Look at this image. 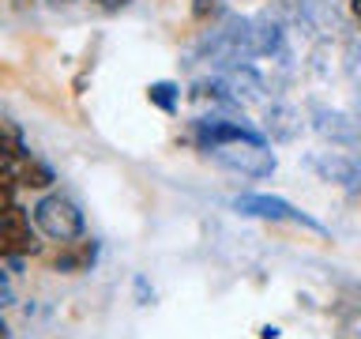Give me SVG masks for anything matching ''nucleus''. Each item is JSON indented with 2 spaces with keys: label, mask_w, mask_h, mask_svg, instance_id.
<instances>
[{
  "label": "nucleus",
  "mask_w": 361,
  "mask_h": 339,
  "mask_svg": "<svg viewBox=\"0 0 361 339\" xmlns=\"http://www.w3.org/2000/svg\"><path fill=\"white\" fill-rule=\"evenodd\" d=\"M90 4L102 8V11H121L124 4H128V0H90Z\"/></svg>",
  "instance_id": "nucleus-11"
},
{
  "label": "nucleus",
  "mask_w": 361,
  "mask_h": 339,
  "mask_svg": "<svg viewBox=\"0 0 361 339\" xmlns=\"http://www.w3.org/2000/svg\"><path fill=\"white\" fill-rule=\"evenodd\" d=\"M23 158V143L16 132H0V170H11Z\"/></svg>",
  "instance_id": "nucleus-7"
},
{
  "label": "nucleus",
  "mask_w": 361,
  "mask_h": 339,
  "mask_svg": "<svg viewBox=\"0 0 361 339\" xmlns=\"http://www.w3.org/2000/svg\"><path fill=\"white\" fill-rule=\"evenodd\" d=\"M34 222H38V230L45 237H53V242H75V237H83V211L75 208L68 196H42L34 203Z\"/></svg>",
  "instance_id": "nucleus-1"
},
{
  "label": "nucleus",
  "mask_w": 361,
  "mask_h": 339,
  "mask_svg": "<svg viewBox=\"0 0 361 339\" xmlns=\"http://www.w3.org/2000/svg\"><path fill=\"white\" fill-rule=\"evenodd\" d=\"M49 4H72V0H49Z\"/></svg>",
  "instance_id": "nucleus-14"
},
{
  "label": "nucleus",
  "mask_w": 361,
  "mask_h": 339,
  "mask_svg": "<svg viewBox=\"0 0 361 339\" xmlns=\"http://www.w3.org/2000/svg\"><path fill=\"white\" fill-rule=\"evenodd\" d=\"M11 174H16L19 185H27V189H45V185H53V170L38 162V158H30V155H23L16 166H11Z\"/></svg>",
  "instance_id": "nucleus-6"
},
{
  "label": "nucleus",
  "mask_w": 361,
  "mask_h": 339,
  "mask_svg": "<svg viewBox=\"0 0 361 339\" xmlns=\"http://www.w3.org/2000/svg\"><path fill=\"white\" fill-rule=\"evenodd\" d=\"M219 8H222V0H192V16H196L200 23H207L219 16Z\"/></svg>",
  "instance_id": "nucleus-9"
},
{
  "label": "nucleus",
  "mask_w": 361,
  "mask_h": 339,
  "mask_svg": "<svg viewBox=\"0 0 361 339\" xmlns=\"http://www.w3.org/2000/svg\"><path fill=\"white\" fill-rule=\"evenodd\" d=\"M214 158H219L222 166H230V170H241L245 177H264L275 170V155L267 151V143H264V136H241V140H226L219 147H211Z\"/></svg>",
  "instance_id": "nucleus-2"
},
{
  "label": "nucleus",
  "mask_w": 361,
  "mask_h": 339,
  "mask_svg": "<svg viewBox=\"0 0 361 339\" xmlns=\"http://www.w3.org/2000/svg\"><path fill=\"white\" fill-rule=\"evenodd\" d=\"M90 264H94V242H64L61 253L53 256V268L61 271H87Z\"/></svg>",
  "instance_id": "nucleus-5"
},
{
  "label": "nucleus",
  "mask_w": 361,
  "mask_h": 339,
  "mask_svg": "<svg viewBox=\"0 0 361 339\" xmlns=\"http://www.w3.org/2000/svg\"><path fill=\"white\" fill-rule=\"evenodd\" d=\"M11 185H16V174H11V170H0V211L11 203Z\"/></svg>",
  "instance_id": "nucleus-10"
},
{
  "label": "nucleus",
  "mask_w": 361,
  "mask_h": 339,
  "mask_svg": "<svg viewBox=\"0 0 361 339\" xmlns=\"http://www.w3.org/2000/svg\"><path fill=\"white\" fill-rule=\"evenodd\" d=\"M38 253V234L30 230V219L19 203H8L0 211V260H19Z\"/></svg>",
  "instance_id": "nucleus-4"
},
{
  "label": "nucleus",
  "mask_w": 361,
  "mask_h": 339,
  "mask_svg": "<svg viewBox=\"0 0 361 339\" xmlns=\"http://www.w3.org/2000/svg\"><path fill=\"white\" fill-rule=\"evenodd\" d=\"M0 339H11V332H8V324H4V316H0Z\"/></svg>",
  "instance_id": "nucleus-12"
},
{
  "label": "nucleus",
  "mask_w": 361,
  "mask_h": 339,
  "mask_svg": "<svg viewBox=\"0 0 361 339\" xmlns=\"http://www.w3.org/2000/svg\"><path fill=\"white\" fill-rule=\"evenodd\" d=\"M233 208L241 211V215H252V219H271V222H298V226H309V230L316 234H324V226L309 219L305 211H298L290 200H282V196H264V192H248V196H237L233 200Z\"/></svg>",
  "instance_id": "nucleus-3"
},
{
  "label": "nucleus",
  "mask_w": 361,
  "mask_h": 339,
  "mask_svg": "<svg viewBox=\"0 0 361 339\" xmlns=\"http://www.w3.org/2000/svg\"><path fill=\"white\" fill-rule=\"evenodd\" d=\"M350 8H354V19L361 23V0H354V4H350Z\"/></svg>",
  "instance_id": "nucleus-13"
},
{
  "label": "nucleus",
  "mask_w": 361,
  "mask_h": 339,
  "mask_svg": "<svg viewBox=\"0 0 361 339\" xmlns=\"http://www.w3.org/2000/svg\"><path fill=\"white\" fill-rule=\"evenodd\" d=\"M147 98H151L158 109H166V113L177 109V87L173 83H151L147 87Z\"/></svg>",
  "instance_id": "nucleus-8"
}]
</instances>
